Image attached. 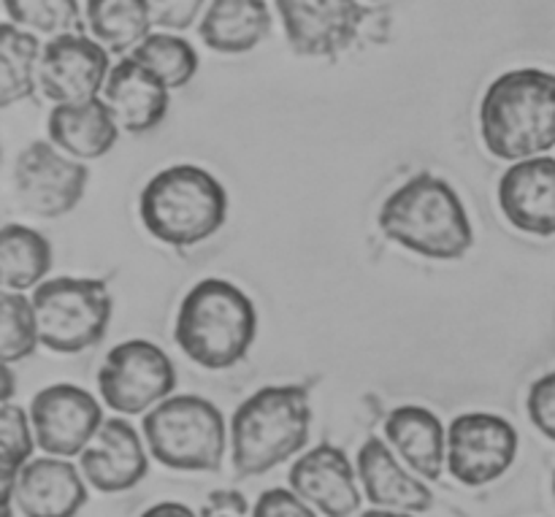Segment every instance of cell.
Instances as JSON below:
<instances>
[{"label":"cell","instance_id":"ffe728a7","mask_svg":"<svg viewBox=\"0 0 555 517\" xmlns=\"http://www.w3.org/2000/svg\"><path fill=\"white\" fill-rule=\"evenodd\" d=\"M49 139L76 160H98L114 150L119 125L101 95L79 103H57L49 114Z\"/></svg>","mask_w":555,"mask_h":517},{"label":"cell","instance_id":"f1b7e54d","mask_svg":"<svg viewBox=\"0 0 555 517\" xmlns=\"http://www.w3.org/2000/svg\"><path fill=\"white\" fill-rule=\"evenodd\" d=\"M0 442H3V455H0V480L3 491L14 486V477L20 475L22 466L30 461L33 448H36V434H33L30 412L20 410L11 401L3 404L0 415Z\"/></svg>","mask_w":555,"mask_h":517},{"label":"cell","instance_id":"e0dca14e","mask_svg":"<svg viewBox=\"0 0 555 517\" xmlns=\"http://www.w3.org/2000/svg\"><path fill=\"white\" fill-rule=\"evenodd\" d=\"M291 488L325 517H352L361 509L356 471L334 444H320L293 464Z\"/></svg>","mask_w":555,"mask_h":517},{"label":"cell","instance_id":"4316f807","mask_svg":"<svg viewBox=\"0 0 555 517\" xmlns=\"http://www.w3.org/2000/svg\"><path fill=\"white\" fill-rule=\"evenodd\" d=\"M38 345H41V334H38L33 298L27 301L22 293L5 290L3 307H0V356H3V363L11 366L22 358H30Z\"/></svg>","mask_w":555,"mask_h":517},{"label":"cell","instance_id":"7a4b0ae2","mask_svg":"<svg viewBox=\"0 0 555 517\" xmlns=\"http://www.w3.org/2000/svg\"><path fill=\"white\" fill-rule=\"evenodd\" d=\"M480 133L499 160H529L555 146V74L518 68L499 76L480 103Z\"/></svg>","mask_w":555,"mask_h":517},{"label":"cell","instance_id":"1f68e13d","mask_svg":"<svg viewBox=\"0 0 555 517\" xmlns=\"http://www.w3.org/2000/svg\"><path fill=\"white\" fill-rule=\"evenodd\" d=\"M204 3L206 0H150L152 20L168 30H188L198 20Z\"/></svg>","mask_w":555,"mask_h":517},{"label":"cell","instance_id":"277c9868","mask_svg":"<svg viewBox=\"0 0 555 517\" xmlns=\"http://www.w3.org/2000/svg\"><path fill=\"white\" fill-rule=\"evenodd\" d=\"M312 406L301 385H269L249 396L231 421L233 469L258 477L276 469L309 442Z\"/></svg>","mask_w":555,"mask_h":517},{"label":"cell","instance_id":"3957f363","mask_svg":"<svg viewBox=\"0 0 555 517\" xmlns=\"http://www.w3.org/2000/svg\"><path fill=\"white\" fill-rule=\"evenodd\" d=\"M258 336V312L244 290L228 280H201L179 307L173 339L179 350L209 372L247 358Z\"/></svg>","mask_w":555,"mask_h":517},{"label":"cell","instance_id":"603a6c76","mask_svg":"<svg viewBox=\"0 0 555 517\" xmlns=\"http://www.w3.org/2000/svg\"><path fill=\"white\" fill-rule=\"evenodd\" d=\"M87 25L108 52L125 54L150 36L155 20L150 0H87Z\"/></svg>","mask_w":555,"mask_h":517},{"label":"cell","instance_id":"5b68a950","mask_svg":"<svg viewBox=\"0 0 555 517\" xmlns=\"http://www.w3.org/2000/svg\"><path fill=\"white\" fill-rule=\"evenodd\" d=\"M139 215L152 238L168 247H195L215 236L228 217L225 188L198 166H171L146 182Z\"/></svg>","mask_w":555,"mask_h":517},{"label":"cell","instance_id":"ba28073f","mask_svg":"<svg viewBox=\"0 0 555 517\" xmlns=\"http://www.w3.org/2000/svg\"><path fill=\"white\" fill-rule=\"evenodd\" d=\"M103 404L119 415H144L177 390V369L166 350L146 339L114 347L98 374Z\"/></svg>","mask_w":555,"mask_h":517},{"label":"cell","instance_id":"8fae6325","mask_svg":"<svg viewBox=\"0 0 555 517\" xmlns=\"http://www.w3.org/2000/svg\"><path fill=\"white\" fill-rule=\"evenodd\" d=\"M30 423L43 453L74 458L90 448L106 421L101 404L85 388L52 385L33 399Z\"/></svg>","mask_w":555,"mask_h":517},{"label":"cell","instance_id":"5bb4252c","mask_svg":"<svg viewBox=\"0 0 555 517\" xmlns=\"http://www.w3.org/2000/svg\"><path fill=\"white\" fill-rule=\"evenodd\" d=\"M87 499L81 471L57 455L27 461L14 486L3 491V502H14L22 517H76Z\"/></svg>","mask_w":555,"mask_h":517},{"label":"cell","instance_id":"52a82bcc","mask_svg":"<svg viewBox=\"0 0 555 517\" xmlns=\"http://www.w3.org/2000/svg\"><path fill=\"white\" fill-rule=\"evenodd\" d=\"M41 345L60 356H76L106 336L114 301L103 280L60 276L47 280L33 293Z\"/></svg>","mask_w":555,"mask_h":517},{"label":"cell","instance_id":"6da1fadb","mask_svg":"<svg viewBox=\"0 0 555 517\" xmlns=\"http://www.w3.org/2000/svg\"><path fill=\"white\" fill-rule=\"evenodd\" d=\"M388 242L431 260H461L475 244L464 201L444 179L421 171L388 195L379 209Z\"/></svg>","mask_w":555,"mask_h":517},{"label":"cell","instance_id":"30bf717a","mask_svg":"<svg viewBox=\"0 0 555 517\" xmlns=\"http://www.w3.org/2000/svg\"><path fill=\"white\" fill-rule=\"evenodd\" d=\"M518 455L513 423L491 412H466L450 423L448 469L461 486L480 488L507 475Z\"/></svg>","mask_w":555,"mask_h":517},{"label":"cell","instance_id":"836d02e7","mask_svg":"<svg viewBox=\"0 0 555 517\" xmlns=\"http://www.w3.org/2000/svg\"><path fill=\"white\" fill-rule=\"evenodd\" d=\"M361 517H415L412 513H401V509H372V513H363Z\"/></svg>","mask_w":555,"mask_h":517},{"label":"cell","instance_id":"7402d4cb","mask_svg":"<svg viewBox=\"0 0 555 517\" xmlns=\"http://www.w3.org/2000/svg\"><path fill=\"white\" fill-rule=\"evenodd\" d=\"M271 30L266 0H211L201 20V38L222 54H242L258 47Z\"/></svg>","mask_w":555,"mask_h":517},{"label":"cell","instance_id":"d590c367","mask_svg":"<svg viewBox=\"0 0 555 517\" xmlns=\"http://www.w3.org/2000/svg\"><path fill=\"white\" fill-rule=\"evenodd\" d=\"M553 499H555V475H553Z\"/></svg>","mask_w":555,"mask_h":517},{"label":"cell","instance_id":"7c38bea8","mask_svg":"<svg viewBox=\"0 0 555 517\" xmlns=\"http://www.w3.org/2000/svg\"><path fill=\"white\" fill-rule=\"evenodd\" d=\"M108 74V49L79 33L52 36L38 60V87L54 103L98 98L106 87Z\"/></svg>","mask_w":555,"mask_h":517},{"label":"cell","instance_id":"83f0119b","mask_svg":"<svg viewBox=\"0 0 555 517\" xmlns=\"http://www.w3.org/2000/svg\"><path fill=\"white\" fill-rule=\"evenodd\" d=\"M3 9L14 25L43 36H63L81 25L76 0H3Z\"/></svg>","mask_w":555,"mask_h":517},{"label":"cell","instance_id":"d6986e66","mask_svg":"<svg viewBox=\"0 0 555 517\" xmlns=\"http://www.w3.org/2000/svg\"><path fill=\"white\" fill-rule=\"evenodd\" d=\"M358 477L374 507L401 513H428L434 507L431 488L412 477V469L379 437H369L358 453Z\"/></svg>","mask_w":555,"mask_h":517},{"label":"cell","instance_id":"484cf974","mask_svg":"<svg viewBox=\"0 0 555 517\" xmlns=\"http://www.w3.org/2000/svg\"><path fill=\"white\" fill-rule=\"evenodd\" d=\"M130 57L146 65L157 79L166 81L168 90H182L198 74V52L188 38L173 36V33H150L130 52Z\"/></svg>","mask_w":555,"mask_h":517},{"label":"cell","instance_id":"4fadbf2b","mask_svg":"<svg viewBox=\"0 0 555 517\" xmlns=\"http://www.w3.org/2000/svg\"><path fill=\"white\" fill-rule=\"evenodd\" d=\"M285 36L298 54L334 57L352 47L366 9L358 0H276Z\"/></svg>","mask_w":555,"mask_h":517},{"label":"cell","instance_id":"9a60e30c","mask_svg":"<svg viewBox=\"0 0 555 517\" xmlns=\"http://www.w3.org/2000/svg\"><path fill=\"white\" fill-rule=\"evenodd\" d=\"M499 209L531 236H555V157L518 160L499 182Z\"/></svg>","mask_w":555,"mask_h":517},{"label":"cell","instance_id":"4dcf8cb0","mask_svg":"<svg viewBox=\"0 0 555 517\" xmlns=\"http://www.w3.org/2000/svg\"><path fill=\"white\" fill-rule=\"evenodd\" d=\"M253 517H318L309 502H304L296 491H285V488H271V491L260 493L258 504H255Z\"/></svg>","mask_w":555,"mask_h":517},{"label":"cell","instance_id":"8992f818","mask_svg":"<svg viewBox=\"0 0 555 517\" xmlns=\"http://www.w3.org/2000/svg\"><path fill=\"white\" fill-rule=\"evenodd\" d=\"M150 455L173 471H217L228 434L222 412L201 396H168L144 415Z\"/></svg>","mask_w":555,"mask_h":517},{"label":"cell","instance_id":"cb8c5ba5","mask_svg":"<svg viewBox=\"0 0 555 517\" xmlns=\"http://www.w3.org/2000/svg\"><path fill=\"white\" fill-rule=\"evenodd\" d=\"M52 269V247L38 231L5 225L0 231V276L5 290L25 293L38 287Z\"/></svg>","mask_w":555,"mask_h":517},{"label":"cell","instance_id":"d4e9b609","mask_svg":"<svg viewBox=\"0 0 555 517\" xmlns=\"http://www.w3.org/2000/svg\"><path fill=\"white\" fill-rule=\"evenodd\" d=\"M41 43L25 27L5 22L0 27V106L27 101L36 92Z\"/></svg>","mask_w":555,"mask_h":517},{"label":"cell","instance_id":"d6a6232c","mask_svg":"<svg viewBox=\"0 0 555 517\" xmlns=\"http://www.w3.org/2000/svg\"><path fill=\"white\" fill-rule=\"evenodd\" d=\"M141 517H198L188 504H179V502H163L155 504V507L146 509Z\"/></svg>","mask_w":555,"mask_h":517},{"label":"cell","instance_id":"f546056e","mask_svg":"<svg viewBox=\"0 0 555 517\" xmlns=\"http://www.w3.org/2000/svg\"><path fill=\"white\" fill-rule=\"evenodd\" d=\"M526 410H529V417L537 431H542L555 442V372L545 374V377L531 385Z\"/></svg>","mask_w":555,"mask_h":517},{"label":"cell","instance_id":"44dd1931","mask_svg":"<svg viewBox=\"0 0 555 517\" xmlns=\"http://www.w3.org/2000/svg\"><path fill=\"white\" fill-rule=\"evenodd\" d=\"M385 437L401 461L423 480H439L448 464V434L426 406H399L385 421Z\"/></svg>","mask_w":555,"mask_h":517},{"label":"cell","instance_id":"e575fe53","mask_svg":"<svg viewBox=\"0 0 555 517\" xmlns=\"http://www.w3.org/2000/svg\"><path fill=\"white\" fill-rule=\"evenodd\" d=\"M3 374H5V388H3V404H5V401H11V396H14V379H11L9 363H5Z\"/></svg>","mask_w":555,"mask_h":517},{"label":"cell","instance_id":"9c48e42d","mask_svg":"<svg viewBox=\"0 0 555 517\" xmlns=\"http://www.w3.org/2000/svg\"><path fill=\"white\" fill-rule=\"evenodd\" d=\"M90 171L52 141H33L14 163L16 204L43 220L70 215L81 204Z\"/></svg>","mask_w":555,"mask_h":517},{"label":"cell","instance_id":"2e32d148","mask_svg":"<svg viewBox=\"0 0 555 517\" xmlns=\"http://www.w3.org/2000/svg\"><path fill=\"white\" fill-rule=\"evenodd\" d=\"M79 469L95 491L125 493L144 480L150 461L135 428L122 417H114L103 423L90 448L79 455Z\"/></svg>","mask_w":555,"mask_h":517},{"label":"cell","instance_id":"ac0fdd59","mask_svg":"<svg viewBox=\"0 0 555 517\" xmlns=\"http://www.w3.org/2000/svg\"><path fill=\"white\" fill-rule=\"evenodd\" d=\"M103 101L112 108L119 130L141 135L155 130L166 119L171 90L139 60L122 57L112 65V74L103 87Z\"/></svg>","mask_w":555,"mask_h":517}]
</instances>
